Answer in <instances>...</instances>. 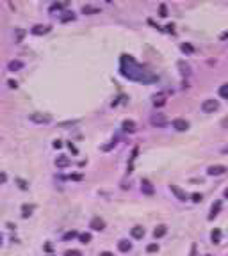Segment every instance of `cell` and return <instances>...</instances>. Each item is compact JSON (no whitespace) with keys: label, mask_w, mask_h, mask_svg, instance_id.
<instances>
[{"label":"cell","mask_w":228,"mask_h":256,"mask_svg":"<svg viewBox=\"0 0 228 256\" xmlns=\"http://www.w3.org/2000/svg\"><path fill=\"white\" fill-rule=\"evenodd\" d=\"M119 73H121L125 78L128 80H135V82H143V84H150V82H155L157 76L151 75L150 71H146L143 66H139L135 60L130 57V55H123L121 57V68H119Z\"/></svg>","instance_id":"6da1fadb"},{"label":"cell","mask_w":228,"mask_h":256,"mask_svg":"<svg viewBox=\"0 0 228 256\" xmlns=\"http://www.w3.org/2000/svg\"><path fill=\"white\" fill-rule=\"evenodd\" d=\"M29 119L32 123H38V125H48L52 121V116L50 114H39V112H34V114L29 116Z\"/></svg>","instance_id":"7a4b0ae2"},{"label":"cell","mask_w":228,"mask_h":256,"mask_svg":"<svg viewBox=\"0 0 228 256\" xmlns=\"http://www.w3.org/2000/svg\"><path fill=\"white\" fill-rule=\"evenodd\" d=\"M217 109H219V102H217V100H214V98L205 100V102L201 103V110H203V112H207V114H212V112H216Z\"/></svg>","instance_id":"3957f363"},{"label":"cell","mask_w":228,"mask_h":256,"mask_svg":"<svg viewBox=\"0 0 228 256\" xmlns=\"http://www.w3.org/2000/svg\"><path fill=\"white\" fill-rule=\"evenodd\" d=\"M150 123L153 126H157V128H164V126L167 125V119H166V116L164 114H153L150 118Z\"/></svg>","instance_id":"277c9868"},{"label":"cell","mask_w":228,"mask_h":256,"mask_svg":"<svg viewBox=\"0 0 228 256\" xmlns=\"http://www.w3.org/2000/svg\"><path fill=\"white\" fill-rule=\"evenodd\" d=\"M89 228L93 229V231H102V229L105 228V221L100 217H93L91 222H89Z\"/></svg>","instance_id":"5b68a950"},{"label":"cell","mask_w":228,"mask_h":256,"mask_svg":"<svg viewBox=\"0 0 228 256\" xmlns=\"http://www.w3.org/2000/svg\"><path fill=\"white\" fill-rule=\"evenodd\" d=\"M228 169L225 167V165H210V167L207 169V173L210 176H221V175H225Z\"/></svg>","instance_id":"8992f818"},{"label":"cell","mask_w":228,"mask_h":256,"mask_svg":"<svg viewBox=\"0 0 228 256\" xmlns=\"http://www.w3.org/2000/svg\"><path fill=\"white\" fill-rule=\"evenodd\" d=\"M173 128L178 130V132H185L187 128H189V123H187L185 119H180V118H178V119L173 121Z\"/></svg>","instance_id":"52a82bcc"},{"label":"cell","mask_w":228,"mask_h":256,"mask_svg":"<svg viewBox=\"0 0 228 256\" xmlns=\"http://www.w3.org/2000/svg\"><path fill=\"white\" fill-rule=\"evenodd\" d=\"M169 189H171V192L178 197V199H180V201H185V199H187V194H185L182 189H178L177 185H169Z\"/></svg>","instance_id":"ba28073f"},{"label":"cell","mask_w":228,"mask_h":256,"mask_svg":"<svg viewBox=\"0 0 228 256\" xmlns=\"http://www.w3.org/2000/svg\"><path fill=\"white\" fill-rule=\"evenodd\" d=\"M22 68H23V62H22V60H18V59L11 60V62L7 64V70L11 71V73H14V71H20Z\"/></svg>","instance_id":"9c48e42d"},{"label":"cell","mask_w":228,"mask_h":256,"mask_svg":"<svg viewBox=\"0 0 228 256\" xmlns=\"http://www.w3.org/2000/svg\"><path fill=\"white\" fill-rule=\"evenodd\" d=\"M141 191H143V194H148V196H151L153 194V187H151V183L148 180H143L141 181Z\"/></svg>","instance_id":"30bf717a"},{"label":"cell","mask_w":228,"mask_h":256,"mask_svg":"<svg viewBox=\"0 0 228 256\" xmlns=\"http://www.w3.org/2000/svg\"><path fill=\"white\" fill-rule=\"evenodd\" d=\"M121 128L125 132H130V133H134V132H135V123H134L132 119H125L121 123Z\"/></svg>","instance_id":"8fae6325"},{"label":"cell","mask_w":228,"mask_h":256,"mask_svg":"<svg viewBox=\"0 0 228 256\" xmlns=\"http://www.w3.org/2000/svg\"><path fill=\"white\" fill-rule=\"evenodd\" d=\"M46 32H50L48 25H36V27H32V34H36V36H41V34H46Z\"/></svg>","instance_id":"7c38bea8"},{"label":"cell","mask_w":228,"mask_h":256,"mask_svg":"<svg viewBox=\"0 0 228 256\" xmlns=\"http://www.w3.org/2000/svg\"><path fill=\"white\" fill-rule=\"evenodd\" d=\"M32 212H34V205H22V217L23 219L30 217Z\"/></svg>","instance_id":"4fadbf2b"},{"label":"cell","mask_w":228,"mask_h":256,"mask_svg":"<svg viewBox=\"0 0 228 256\" xmlns=\"http://www.w3.org/2000/svg\"><path fill=\"white\" fill-rule=\"evenodd\" d=\"M70 158L68 157H57V160H56V165L59 169H64V167H68V165H70Z\"/></svg>","instance_id":"5bb4252c"},{"label":"cell","mask_w":228,"mask_h":256,"mask_svg":"<svg viewBox=\"0 0 228 256\" xmlns=\"http://www.w3.org/2000/svg\"><path fill=\"white\" fill-rule=\"evenodd\" d=\"M118 249L121 251V253H128V251L132 249V244H130L128 240H119V242H118Z\"/></svg>","instance_id":"9a60e30c"},{"label":"cell","mask_w":228,"mask_h":256,"mask_svg":"<svg viewBox=\"0 0 228 256\" xmlns=\"http://www.w3.org/2000/svg\"><path fill=\"white\" fill-rule=\"evenodd\" d=\"M166 233H167V228L164 224H161V226H157V228L153 229V237H155V238H161V237H164Z\"/></svg>","instance_id":"2e32d148"},{"label":"cell","mask_w":228,"mask_h":256,"mask_svg":"<svg viewBox=\"0 0 228 256\" xmlns=\"http://www.w3.org/2000/svg\"><path fill=\"white\" fill-rule=\"evenodd\" d=\"M219 212H221V201H216L214 205H212V208H210V215H209V219L212 221V219L216 217Z\"/></svg>","instance_id":"e0dca14e"},{"label":"cell","mask_w":228,"mask_h":256,"mask_svg":"<svg viewBox=\"0 0 228 256\" xmlns=\"http://www.w3.org/2000/svg\"><path fill=\"white\" fill-rule=\"evenodd\" d=\"M132 237L134 238H143V237H145V228H141V226L132 228Z\"/></svg>","instance_id":"ac0fdd59"},{"label":"cell","mask_w":228,"mask_h":256,"mask_svg":"<svg viewBox=\"0 0 228 256\" xmlns=\"http://www.w3.org/2000/svg\"><path fill=\"white\" fill-rule=\"evenodd\" d=\"M82 13H84V14H98L100 9H98V7H93V6H84Z\"/></svg>","instance_id":"d6986e66"},{"label":"cell","mask_w":228,"mask_h":256,"mask_svg":"<svg viewBox=\"0 0 228 256\" xmlns=\"http://www.w3.org/2000/svg\"><path fill=\"white\" fill-rule=\"evenodd\" d=\"M23 36H25V30H23V29H14V41H16V43H22L23 41Z\"/></svg>","instance_id":"ffe728a7"},{"label":"cell","mask_w":228,"mask_h":256,"mask_svg":"<svg viewBox=\"0 0 228 256\" xmlns=\"http://www.w3.org/2000/svg\"><path fill=\"white\" fill-rule=\"evenodd\" d=\"M77 237H78V233L75 231V229H72V231H66V233L62 235V240L68 242V240H73V238H77Z\"/></svg>","instance_id":"44dd1931"},{"label":"cell","mask_w":228,"mask_h":256,"mask_svg":"<svg viewBox=\"0 0 228 256\" xmlns=\"http://www.w3.org/2000/svg\"><path fill=\"white\" fill-rule=\"evenodd\" d=\"M210 238H212L214 244H219V242H221V231H219V229H214L212 235H210Z\"/></svg>","instance_id":"7402d4cb"},{"label":"cell","mask_w":228,"mask_h":256,"mask_svg":"<svg viewBox=\"0 0 228 256\" xmlns=\"http://www.w3.org/2000/svg\"><path fill=\"white\" fill-rule=\"evenodd\" d=\"M219 96L225 100H228V84H223L221 87H219Z\"/></svg>","instance_id":"603a6c76"},{"label":"cell","mask_w":228,"mask_h":256,"mask_svg":"<svg viewBox=\"0 0 228 256\" xmlns=\"http://www.w3.org/2000/svg\"><path fill=\"white\" fill-rule=\"evenodd\" d=\"M78 240H80L82 244H89V242H91V233H80L78 235Z\"/></svg>","instance_id":"cb8c5ba5"},{"label":"cell","mask_w":228,"mask_h":256,"mask_svg":"<svg viewBox=\"0 0 228 256\" xmlns=\"http://www.w3.org/2000/svg\"><path fill=\"white\" fill-rule=\"evenodd\" d=\"M153 105H155V107H164V105H166V98H164V96H159V98H157V96H155Z\"/></svg>","instance_id":"d4e9b609"},{"label":"cell","mask_w":228,"mask_h":256,"mask_svg":"<svg viewBox=\"0 0 228 256\" xmlns=\"http://www.w3.org/2000/svg\"><path fill=\"white\" fill-rule=\"evenodd\" d=\"M72 20H75V13H66L64 16H61V22H62V23L72 22Z\"/></svg>","instance_id":"484cf974"},{"label":"cell","mask_w":228,"mask_h":256,"mask_svg":"<svg viewBox=\"0 0 228 256\" xmlns=\"http://www.w3.org/2000/svg\"><path fill=\"white\" fill-rule=\"evenodd\" d=\"M16 183L20 185V189H22V191H27V189H29V181H25L23 178H16Z\"/></svg>","instance_id":"4316f807"},{"label":"cell","mask_w":228,"mask_h":256,"mask_svg":"<svg viewBox=\"0 0 228 256\" xmlns=\"http://www.w3.org/2000/svg\"><path fill=\"white\" fill-rule=\"evenodd\" d=\"M159 16H161V18H166L167 16V7H166V4H161V6H159Z\"/></svg>","instance_id":"83f0119b"},{"label":"cell","mask_w":228,"mask_h":256,"mask_svg":"<svg viewBox=\"0 0 228 256\" xmlns=\"http://www.w3.org/2000/svg\"><path fill=\"white\" fill-rule=\"evenodd\" d=\"M191 201H193V203H201V201H203V196L198 194V192H194V194H191Z\"/></svg>","instance_id":"f1b7e54d"},{"label":"cell","mask_w":228,"mask_h":256,"mask_svg":"<svg viewBox=\"0 0 228 256\" xmlns=\"http://www.w3.org/2000/svg\"><path fill=\"white\" fill-rule=\"evenodd\" d=\"M64 256H82V253L78 249H68L66 253H64Z\"/></svg>","instance_id":"f546056e"},{"label":"cell","mask_w":228,"mask_h":256,"mask_svg":"<svg viewBox=\"0 0 228 256\" xmlns=\"http://www.w3.org/2000/svg\"><path fill=\"white\" fill-rule=\"evenodd\" d=\"M146 251H148V253H157V251H159V245L157 244H148L146 245Z\"/></svg>","instance_id":"4dcf8cb0"},{"label":"cell","mask_w":228,"mask_h":256,"mask_svg":"<svg viewBox=\"0 0 228 256\" xmlns=\"http://www.w3.org/2000/svg\"><path fill=\"white\" fill-rule=\"evenodd\" d=\"M66 178H68V180H73V181H80L84 176H82V175H68Z\"/></svg>","instance_id":"1f68e13d"},{"label":"cell","mask_w":228,"mask_h":256,"mask_svg":"<svg viewBox=\"0 0 228 256\" xmlns=\"http://www.w3.org/2000/svg\"><path fill=\"white\" fill-rule=\"evenodd\" d=\"M75 123H77L75 119H73V121H64V123H59V126H61V128H64V126H72V125H75Z\"/></svg>","instance_id":"d6a6232c"},{"label":"cell","mask_w":228,"mask_h":256,"mask_svg":"<svg viewBox=\"0 0 228 256\" xmlns=\"http://www.w3.org/2000/svg\"><path fill=\"white\" fill-rule=\"evenodd\" d=\"M7 86L11 89H16L18 87V84H16V80H7Z\"/></svg>","instance_id":"836d02e7"},{"label":"cell","mask_w":228,"mask_h":256,"mask_svg":"<svg viewBox=\"0 0 228 256\" xmlns=\"http://www.w3.org/2000/svg\"><path fill=\"white\" fill-rule=\"evenodd\" d=\"M182 50H184V52H193L194 48H193L191 44H187V43H185V44H182Z\"/></svg>","instance_id":"e575fe53"},{"label":"cell","mask_w":228,"mask_h":256,"mask_svg":"<svg viewBox=\"0 0 228 256\" xmlns=\"http://www.w3.org/2000/svg\"><path fill=\"white\" fill-rule=\"evenodd\" d=\"M61 146H62V142L59 141V139H56V141H54V148H56V149H59Z\"/></svg>","instance_id":"d590c367"},{"label":"cell","mask_w":228,"mask_h":256,"mask_svg":"<svg viewBox=\"0 0 228 256\" xmlns=\"http://www.w3.org/2000/svg\"><path fill=\"white\" fill-rule=\"evenodd\" d=\"M45 251H46V253H50V251H52V244L46 242V244H45Z\"/></svg>","instance_id":"8d00e7d4"},{"label":"cell","mask_w":228,"mask_h":256,"mask_svg":"<svg viewBox=\"0 0 228 256\" xmlns=\"http://www.w3.org/2000/svg\"><path fill=\"white\" fill-rule=\"evenodd\" d=\"M6 173H0V183H4V181H6Z\"/></svg>","instance_id":"74e56055"},{"label":"cell","mask_w":228,"mask_h":256,"mask_svg":"<svg viewBox=\"0 0 228 256\" xmlns=\"http://www.w3.org/2000/svg\"><path fill=\"white\" fill-rule=\"evenodd\" d=\"M68 148H70V149H72V151H73V153H77V148L73 146L72 142H68Z\"/></svg>","instance_id":"f35d334b"},{"label":"cell","mask_w":228,"mask_h":256,"mask_svg":"<svg viewBox=\"0 0 228 256\" xmlns=\"http://www.w3.org/2000/svg\"><path fill=\"white\" fill-rule=\"evenodd\" d=\"M6 226H7V228H9V229H14V228H16V224H13V222H7Z\"/></svg>","instance_id":"ab89813d"},{"label":"cell","mask_w":228,"mask_h":256,"mask_svg":"<svg viewBox=\"0 0 228 256\" xmlns=\"http://www.w3.org/2000/svg\"><path fill=\"white\" fill-rule=\"evenodd\" d=\"M221 125L225 126V128H226V126H228V118H225V119H223V123H221Z\"/></svg>","instance_id":"60d3db41"},{"label":"cell","mask_w":228,"mask_h":256,"mask_svg":"<svg viewBox=\"0 0 228 256\" xmlns=\"http://www.w3.org/2000/svg\"><path fill=\"white\" fill-rule=\"evenodd\" d=\"M100 256H114V254H112V253H109V251H105V253H102Z\"/></svg>","instance_id":"b9f144b4"},{"label":"cell","mask_w":228,"mask_h":256,"mask_svg":"<svg viewBox=\"0 0 228 256\" xmlns=\"http://www.w3.org/2000/svg\"><path fill=\"white\" fill-rule=\"evenodd\" d=\"M7 4H9V7H11V9H14V6H13V2H11V0H7Z\"/></svg>","instance_id":"7bdbcfd3"},{"label":"cell","mask_w":228,"mask_h":256,"mask_svg":"<svg viewBox=\"0 0 228 256\" xmlns=\"http://www.w3.org/2000/svg\"><path fill=\"white\" fill-rule=\"evenodd\" d=\"M225 197L228 199V189H225Z\"/></svg>","instance_id":"ee69618b"},{"label":"cell","mask_w":228,"mask_h":256,"mask_svg":"<svg viewBox=\"0 0 228 256\" xmlns=\"http://www.w3.org/2000/svg\"><path fill=\"white\" fill-rule=\"evenodd\" d=\"M2 240H4V237H2V233H0V245H2Z\"/></svg>","instance_id":"f6af8a7d"},{"label":"cell","mask_w":228,"mask_h":256,"mask_svg":"<svg viewBox=\"0 0 228 256\" xmlns=\"http://www.w3.org/2000/svg\"><path fill=\"white\" fill-rule=\"evenodd\" d=\"M205 256H210V254H205Z\"/></svg>","instance_id":"bcb514c9"}]
</instances>
